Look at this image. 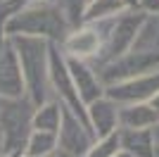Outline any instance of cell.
I'll return each instance as SVG.
<instances>
[{
	"instance_id": "1",
	"label": "cell",
	"mask_w": 159,
	"mask_h": 157,
	"mask_svg": "<svg viewBox=\"0 0 159 157\" xmlns=\"http://www.w3.org/2000/svg\"><path fill=\"white\" fill-rule=\"evenodd\" d=\"M0 131L5 138L7 152H24L33 131V112L26 110V105L19 107L17 102H0Z\"/></svg>"
},
{
	"instance_id": "2",
	"label": "cell",
	"mask_w": 159,
	"mask_h": 157,
	"mask_svg": "<svg viewBox=\"0 0 159 157\" xmlns=\"http://www.w3.org/2000/svg\"><path fill=\"white\" fill-rule=\"evenodd\" d=\"M19 45V57H21V64L26 67L24 69V76L29 81V91H31V98L33 102H43V83H40V76H43V55H40V48L38 50V43L36 40H17Z\"/></svg>"
},
{
	"instance_id": "3",
	"label": "cell",
	"mask_w": 159,
	"mask_h": 157,
	"mask_svg": "<svg viewBox=\"0 0 159 157\" xmlns=\"http://www.w3.org/2000/svg\"><path fill=\"white\" fill-rule=\"evenodd\" d=\"M90 148H93L90 131L83 126V121H76L66 114L64 124L60 126V150L69 152L71 157H83Z\"/></svg>"
},
{
	"instance_id": "4",
	"label": "cell",
	"mask_w": 159,
	"mask_h": 157,
	"mask_svg": "<svg viewBox=\"0 0 159 157\" xmlns=\"http://www.w3.org/2000/svg\"><path fill=\"white\" fill-rule=\"evenodd\" d=\"M60 133H50V131H31V136L26 140L24 155L29 157H50L52 152L60 150Z\"/></svg>"
},
{
	"instance_id": "5",
	"label": "cell",
	"mask_w": 159,
	"mask_h": 157,
	"mask_svg": "<svg viewBox=\"0 0 159 157\" xmlns=\"http://www.w3.org/2000/svg\"><path fill=\"white\" fill-rule=\"evenodd\" d=\"M121 138V145L126 148L128 155H135V157H157V152H154V148L150 143V133L147 131H140V129H128L124 131V136Z\"/></svg>"
},
{
	"instance_id": "6",
	"label": "cell",
	"mask_w": 159,
	"mask_h": 157,
	"mask_svg": "<svg viewBox=\"0 0 159 157\" xmlns=\"http://www.w3.org/2000/svg\"><path fill=\"white\" fill-rule=\"evenodd\" d=\"M60 126H62V110L55 102L43 105V107L33 114V129H36V131L60 133Z\"/></svg>"
},
{
	"instance_id": "7",
	"label": "cell",
	"mask_w": 159,
	"mask_h": 157,
	"mask_svg": "<svg viewBox=\"0 0 159 157\" xmlns=\"http://www.w3.org/2000/svg\"><path fill=\"white\" fill-rule=\"evenodd\" d=\"M90 117H93V124H95V133L102 136V138L109 136L114 124H116V110L107 102H100V105L95 102L90 107Z\"/></svg>"
},
{
	"instance_id": "8",
	"label": "cell",
	"mask_w": 159,
	"mask_h": 157,
	"mask_svg": "<svg viewBox=\"0 0 159 157\" xmlns=\"http://www.w3.org/2000/svg\"><path fill=\"white\" fill-rule=\"evenodd\" d=\"M154 119H157V114L150 112L147 107H135V110H128L126 114H124V121H126V126H131V129H143V126L152 124Z\"/></svg>"
},
{
	"instance_id": "9",
	"label": "cell",
	"mask_w": 159,
	"mask_h": 157,
	"mask_svg": "<svg viewBox=\"0 0 159 157\" xmlns=\"http://www.w3.org/2000/svg\"><path fill=\"white\" fill-rule=\"evenodd\" d=\"M119 143H121V138L116 136V133H109L100 145L95 143L83 157H114V152L119 150Z\"/></svg>"
},
{
	"instance_id": "10",
	"label": "cell",
	"mask_w": 159,
	"mask_h": 157,
	"mask_svg": "<svg viewBox=\"0 0 159 157\" xmlns=\"http://www.w3.org/2000/svg\"><path fill=\"white\" fill-rule=\"evenodd\" d=\"M95 36L93 33H79L69 40V50H76V52H93L95 50Z\"/></svg>"
},
{
	"instance_id": "11",
	"label": "cell",
	"mask_w": 159,
	"mask_h": 157,
	"mask_svg": "<svg viewBox=\"0 0 159 157\" xmlns=\"http://www.w3.org/2000/svg\"><path fill=\"white\" fill-rule=\"evenodd\" d=\"M2 155H7V150H5V138H2V131H0V157Z\"/></svg>"
},
{
	"instance_id": "12",
	"label": "cell",
	"mask_w": 159,
	"mask_h": 157,
	"mask_svg": "<svg viewBox=\"0 0 159 157\" xmlns=\"http://www.w3.org/2000/svg\"><path fill=\"white\" fill-rule=\"evenodd\" d=\"M50 157H71V155H69V152H64V150H57V152H52Z\"/></svg>"
}]
</instances>
